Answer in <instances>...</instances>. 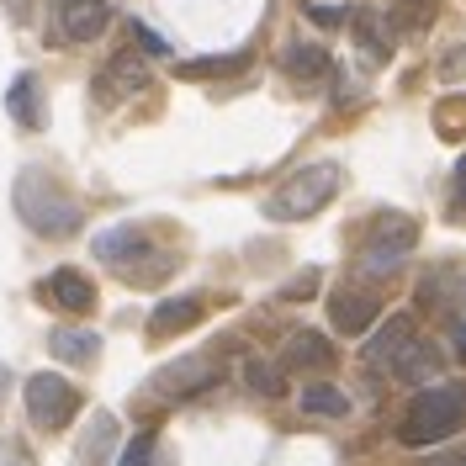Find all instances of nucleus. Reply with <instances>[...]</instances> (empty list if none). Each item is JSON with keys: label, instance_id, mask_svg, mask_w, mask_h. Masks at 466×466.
<instances>
[{"label": "nucleus", "instance_id": "obj_31", "mask_svg": "<svg viewBox=\"0 0 466 466\" xmlns=\"http://www.w3.org/2000/svg\"><path fill=\"white\" fill-rule=\"evenodd\" d=\"M313 287H319V270H308V276H297V281L287 287V297H308Z\"/></svg>", "mask_w": 466, "mask_h": 466}, {"label": "nucleus", "instance_id": "obj_4", "mask_svg": "<svg viewBox=\"0 0 466 466\" xmlns=\"http://www.w3.org/2000/svg\"><path fill=\"white\" fill-rule=\"evenodd\" d=\"M413 244H419V223L408 212H381L366 233V244H360V270L366 276H392L413 255Z\"/></svg>", "mask_w": 466, "mask_h": 466}, {"label": "nucleus", "instance_id": "obj_17", "mask_svg": "<svg viewBox=\"0 0 466 466\" xmlns=\"http://www.w3.org/2000/svg\"><path fill=\"white\" fill-rule=\"evenodd\" d=\"M281 69H287L297 86H319L334 64H329V48L323 43H287L281 48Z\"/></svg>", "mask_w": 466, "mask_h": 466}, {"label": "nucleus", "instance_id": "obj_26", "mask_svg": "<svg viewBox=\"0 0 466 466\" xmlns=\"http://www.w3.org/2000/svg\"><path fill=\"white\" fill-rule=\"evenodd\" d=\"M116 466H154V435H138L127 451H122V461Z\"/></svg>", "mask_w": 466, "mask_h": 466}, {"label": "nucleus", "instance_id": "obj_34", "mask_svg": "<svg viewBox=\"0 0 466 466\" xmlns=\"http://www.w3.org/2000/svg\"><path fill=\"white\" fill-rule=\"evenodd\" d=\"M5 392H11V371L0 366V403H5Z\"/></svg>", "mask_w": 466, "mask_h": 466}, {"label": "nucleus", "instance_id": "obj_21", "mask_svg": "<svg viewBox=\"0 0 466 466\" xmlns=\"http://www.w3.org/2000/svg\"><path fill=\"white\" fill-rule=\"evenodd\" d=\"M5 112H11V122H22V127H43V96H37V80L32 75H16L5 86Z\"/></svg>", "mask_w": 466, "mask_h": 466}, {"label": "nucleus", "instance_id": "obj_2", "mask_svg": "<svg viewBox=\"0 0 466 466\" xmlns=\"http://www.w3.org/2000/svg\"><path fill=\"white\" fill-rule=\"evenodd\" d=\"M11 207H16V218H22L37 238H69V233H80V223H86L80 202H75L48 170H22L16 175Z\"/></svg>", "mask_w": 466, "mask_h": 466}, {"label": "nucleus", "instance_id": "obj_22", "mask_svg": "<svg viewBox=\"0 0 466 466\" xmlns=\"http://www.w3.org/2000/svg\"><path fill=\"white\" fill-rule=\"evenodd\" d=\"M244 387H249L255 398H281V392H287V366H276V360H265V355H249V360H244Z\"/></svg>", "mask_w": 466, "mask_h": 466}, {"label": "nucleus", "instance_id": "obj_16", "mask_svg": "<svg viewBox=\"0 0 466 466\" xmlns=\"http://www.w3.org/2000/svg\"><path fill=\"white\" fill-rule=\"evenodd\" d=\"M329 360H334V345L323 339L319 329H297L287 339V355H281L287 371H329Z\"/></svg>", "mask_w": 466, "mask_h": 466}, {"label": "nucleus", "instance_id": "obj_14", "mask_svg": "<svg viewBox=\"0 0 466 466\" xmlns=\"http://www.w3.org/2000/svg\"><path fill=\"white\" fill-rule=\"evenodd\" d=\"M202 313H207V302L197 297V291H186V297H165V302L148 313V334H154V339H170V334H180V329H191Z\"/></svg>", "mask_w": 466, "mask_h": 466}, {"label": "nucleus", "instance_id": "obj_29", "mask_svg": "<svg viewBox=\"0 0 466 466\" xmlns=\"http://www.w3.org/2000/svg\"><path fill=\"white\" fill-rule=\"evenodd\" d=\"M440 75L445 80H466V48H451V54L440 58Z\"/></svg>", "mask_w": 466, "mask_h": 466}, {"label": "nucleus", "instance_id": "obj_12", "mask_svg": "<svg viewBox=\"0 0 466 466\" xmlns=\"http://www.w3.org/2000/svg\"><path fill=\"white\" fill-rule=\"evenodd\" d=\"M90 249H96V260H106V265H127L133 260H144L148 255V238L138 223H112V228H101L96 238H90Z\"/></svg>", "mask_w": 466, "mask_h": 466}, {"label": "nucleus", "instance_id": "obj_23", "mask_svg": "<svg viewBox=\"0 0 466 466\" xmlns=\"http://www.w3.org/2000/svg\"><path fill=\"white\" fill-rule=\"evenodd\" d=\"M249 64V54H218V58H186V64H175V75L180 80H223V75H238Z\"/></svg>", "mask_w": 466, "mask_h": 466}, {"label": "nucleus", "instance_id": "obj_27", "mask_svg": "<svg viewBox=\"0 0 466 466\" xmlns=\"http://www.w3.org/2000/svg\"><path fill=\"white\" fill-rule=\"evenodd\" d=\"M133 43H138V48H144L148 58L170 54V43H165V37H159V32H154V27H144V22H133Z\"/></svg>", "mask_w": 466, "mask_h": 466}, {"label": "nucleus", "instance_id": "obj_30", "mask_svg": "<svg viewBox=\"0 0 466 466\" xmlns=\"http://www.w3.org/2000/svg\"><path fill=\"white\" fill-rule=\"evenodd\" d=\"M451 218L466 223V180H456V191H451Z\"/></svg>", "mask_w": 466, "mask_h": 466}, {"label": "nucleus", "instance_id": "obj_28", "mask_svg": "<svg viewBox=\"0 0 466 466\" xmlns=\"http://www.w3.org/2000/svg\"><path fill=\"white\" fill-rule=\"evenodd\" d=\"M0 466H32V451L22 440H0Z\"/></svg>", "mask_w": 466, "mask_h": 466}, {"label": "nucleus", "instance_id": "obj_25", "mask_svg": "<svg viewBox=\"0 0 466 466\" xmlns=\"http://www.w3.org/2000/svg\"><path fill=\"white\" fill-rule=\"evenodd\" d=\"M302 16H308V22H319V27H339V22H350L345 5H319V0H308V5H302Z\"/></svg>", "mask_w": 466, "mask_h": 466}, {"label": "nucleus", "instance_id": "obj_24", "mask_svg": "<svg viewBox=\"0 0 466 466\" xmlns=\"http://www.w3.org/2000/svg\"><path fill=\"white\" fill-rule=\"evenodd\" d=\"M435 11H440V0H392L387 27H392V37H398V32H424L435 22Z\"/></svg>", "mask_w": 466, "mask_h": 466}, {"label": "nucleus", "instance_id": "obj_3", "mask_svg": "<svg viewBox=\"0 0 466 466\" xmlns=\"http://www.w3.org/2000/svg\"><path fill=\"white\" fill-rule=\"evenodd\" d=\"M334 197H339V165H334V159H319V165L291 170L287 180L270 191L265 218H270V223H302V218L323 212Z\"/></svg>", "mask_w": 466, "mask_h": 466}, {"label": "nucleus", "instance_id": "obj_35", "mask_svg": "<svg viewBox=\"0 0 466 466\" xmlns=\"http://www.w3.org/2000/svg\"><path fill=\"white\" fill-rule=\"evenodd\" d=\"M456 180H466V154H461V165H456Z\"/></svg>", "mask_w": 466, "mask_h": 466}, {"label": "nucleus", "instance_id": "obj_6", "mask_svg": "<svg viewBox=\"0 0 466 466\" xmlns=\"http://www.w3.org/2000/svg\"><path fill=\"white\" fill-rule=\"evenodd\" d=\"M22 403H27V419L37 430H64V424L80 413V387L54 377V371H37V377H27Z\"/></svg>", "mask_w": 466, "mask_h": 466}, {"label": "nucleus", "instance_id": "obj_33", "mask_svg": "<svg viewBox=\"0 0 466 466\" xmlns=\"http://www.w3.org/2000/svg\"><path fill=\"white\" fill-rule=\"evenodd\" d=\"M424 466H466V451H445V456H430Z\"/></svg>", "mask_w": 466, "mask_h": 466}, {"label": "nucleus", "instance_id": "obj_32", "mask_svg": "<svg viewBox=\"0 0 466 466\" xmlns=\"http://www.w3.org/2000/svg\"><path fill=\"white\" fill-rule=\"evenodd\" d=\"M451 350H456V355L466 360V319H456V323H451Z\"/></svg>", "mask_w": 466, "mask_h": 466}, {"label": "nucleus", "instance_id": "obj_1", "mask_svg": "<svg viewBox=\"0 0 466 466\" xmlns=\"http://www.w3.org/2000/svg\"><path fill=\"white\" fill-rule=\"evenodd\" d=\"M461 430H466V381H430L424 392H413V403L398 419V440L408 451L445 445Z\"/></svg>", "mask_w": 466, "mask_h": 466}, {"label": "nucleus", "instance_id": "obj_18", "mask_svg": "<svg viewBox=\"0 0 466 466\" xmlns=\"http://www.w3.org/2000/svg\"><path fill=\"white\" fill-rule=\"evenodd\" d=\"M350 32H355L360 54L371 58V64H387L392 58V27H387V16H377V11H350Z\"/></svg>", "mask_w": 466, "mask_h": 466}, {"label": "nucleus", "instance_id": "obj_8", "mask_svg": "<svg viewBox=\"0 0 466 466\" xmlns=\"http://www.w3.org/2000/svg\"><path fill=\"white\" fill-rule=\"evenodd\" d=\"M329 323L339 334H350V339H360V334H371L381 323V302L366 287H339L329 291Z\"/></svg>", "mask_w": 466, "mask_h": 466}, {"label": "nucleus", "instance_id": "obj_13", "mask_svg": "<svg viewBox=\"0 0 466 466\" xmlns=\"http://www.w3.org/2000/svg\"><path fill=\"white\" fill-rule=\"evenodd\" d=\"M440 371H445V350L430 345V339H413L392 366V377L408 381V387H430V381H440Z\"/></svg>", "mask_w": 466, "mask_h": 466}, {"label": "nucleus", "instance_id": "obj_7", "mask_svg": "<svg viewBox=\"0 0 466 466\" xmlns=\"http://www.w3.org/2000/svg\"><path fill=\"white\" fill-rule=\"evenodd\" d=\"M54 27L64 43H96L112 27V0H54Z\"/></svg>", "mask_w": 466, "mask_h": 466}, {"label": "nucleus", "instance_id": "obj_15", "mask_svg": "<svg viewBox=\"0 0 466 466\" xmlns=\"http://www.w3.org/2000/svg\"><path fill=\"white\" fill-rule=\"evenodd\" d=\"M112 451H116V413L96 408V413L86 419V430H80V440H75V461L96 466V461H106Z\"/></svg>", "mask_w": 466, "mask_h": 466}, {"label": "nucleus", "instance_id": "obj_19", "mask_svg": "<svg viewBox=\"0 0 466 466\" xmlns=\"http://www.w3.org/2000/svg\"><path fill=\"white\" fill-rule=\"evenodd\" d=\"M297 408H302L308 419H350V392L334 387V381H308V387L297 392Z\"/></svg>", "mask_w": 466, "mask_h": 466}, {"label": "nucleus", "instance_id": "obj_10", "mask_svg": "<svg viewBox=\"0 0 466 466\" xmlns=\"http://www.w3.org/2000/svg\"><path fill=\"white\" fill-rule=\"evenodd\" d=\"M419 334H413V319L408 313H392V319H381L371 334H366V350H360V360L371 366V371H392L398 366V355L413 345Z\"/></svg>", "mask_w": 466, "mask_h": 466}, {"label": "nucleus", "instance_id": "obj_9", "mask_svg": "<svg viewBox=\"0 0 466 466\" xmlns=\"http://www.w3.org/2000/svg\"><path fill=\"white\" fill-rule=\"evenodd\" d=\"M138 90H148V64L133 54V48H122V54H112L106 64H101V75H96V96H101L106 106L127 101V96H138Z\"/></svg>", "mask_w": 466, "mask_h": 466}, {"label": "nucleus", "instance_id": "obj_5", "mask_svg": "<svg viewBox=\"0 0 466 466\" xmlns=\"http://www.w3.org/2000/svg\"><path fill=\"white\" fill-rule=\"evenodd\" d=\"M223 381V366L212 360V355H180V360H170V366H159L154 377H148V392L154 398H165V403H191V398H202V392H212Z\"/></svg>", "mask_w": 466, "mask_h": 466}, {"label": "nucleus", "instance_id": "obj_20", "mask_svg": "<svg viewBox=\"0 0 466 466\" xmlns=\"http://www.w3.org/2000/svg\"><path fill=\"white\" fill-rule=\"evenodd\" d=\"M54 360L64 366H96V355H101V334L96 329H54Z\"/></svg>", "mask_w": 466, "mask_h": 466}, {"label": "nucleus", "instance_id": "obj_11", "mask_svg": "<svg viewBox=\"0 0 466 466\" xmlns=\"http://www.w3.org/2000/svg\"><path fill=\"white\" fill-rule=\"evenodd\" d=\"M37 297L58 308V313H90L96 308V287H90L80 270H69V265H58L54 276H43L37 281Z\"/></svg>", "mask_w": 466, "mask_h": 466}]
</instances>
